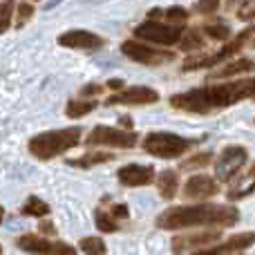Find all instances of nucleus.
I'll return each instance as SVG.
<instances>
[{
    "label": "nucleus",
    "mask_w": 255,
    "mask_h": 255,
    "mask_svg": "<svg viewBox=\"0 0 255 255\" xmlns=\"http://www.w3.org/2000/svg\"><path fill=\"white\" fill-rule=\"evenodd\" d=\"M161 13H163V11H159V9H152V11L148 13V18H150V20H154V18H159Z\"/></svg>",
    "instance_id": "nucleus-38"
},
{
    "label": "nucleus",
    "mask_w": 255,
    "mask_h": 255,
    "mask_svg": "<svg viewBox=\"0 0 255 255\" xmlns=\"http://www.w3.org/2000/svg\"><path fill=\"white\" fill-rule=\"evenodd\" d=\"M202 31L213 40H226L231 36V29L226 25H204Z\"/></svg>",
    "instance_id": "nucleus-28"
},
{
    "label": "nucleus",
    "mask_w": 255,
    "mask_h": 255,
    "mask_svg": "<svg viewBox=\"0 0 255 255\" xmlns=\"http://www.w3.org/2000/svg\"><path fill=\"white\" fill-rule=\"evenodd\" d=\"M119 184L134 188V186H148L154 181V168L152 166H141V163H128V166L119 168L117 172Z\"/></svg>",
    "instance_id": "nucleus-14"
},
{
    "label": "nucleus",
    "mask_w": 255,
    "mask_h": 255,
    "mask_svg": "<svg viewBox=\"0 0 255 255\" xmlns=\"http://www.w3.org/2000/svg\"><path fill=\"white\" fill-rule=\"evenodd\" d=\"M251 45H253V47H255V40H253V43H251Z\"/></svg>",
    "instance_id": "nucleus-41"
},
{
    "label": "nucleus",
    "mask_w": 255,
    "mask_h": 255,
    "mask_svg": "<svg viewBox=\"0 0 255 255\" xmlns=\"http://www.w3.org/2000/svg\"><path fill=\"white\" fill-rule=\"evenodd\" d=\"M79 247L85 255H106V242L101 238H83Z\"/></svg>",
    "instance_id": "nucleus-24"
},
{
    "label": "nucleus",
    "mask_w": 255,
    "mask_h": 255,
    "mask_svg": "<svg viewBox=\"0 0 255 255\" xmlns=\"http://www.w3.org/2000/svg\"><path fill=\"white\" fill-rule=\"evenodd\" d=\"M112 159H115V154L112 152H88V154H83V157H79V159H70L67 163L88 170V168L97 166V163H106V161H112Z\"/></svg>",
    "instance_id": "nucleus-21"
},
{
    "label": "nucleus",
    "mask_w": 255,
    "mask_h": 255,
    "mask_svg": "<svg viewBox=\"0 0 255 255\" xmlns=\"http://www.w3.org/2000/svg\"><path fill=\"white\" fill-rule=\"evenodd\" d=\"M222 238V231H202V233H190V235H179L172 240V253L184 255V253H195L202 249L211 247L213 242Z\"/></svg>",
    "instance_id": "nucleus-11"
},
{
    "label": "nucleus",
    "mask_w": 255,
    "mask_h": 255,
    "mask_svg": "<svg viewBox=\"0 0 255 255\" xmlns=\"http://www.w3.org/2000/svg\"><path fill=\"white\" fill-rule=\"evenodd\" d=\"M217 9H220V0H199L195 4V11L199 13H215Z\"/></svg>",
    "instance_id": "nucleus-32"
},
{
    "label": "nucleus",
    "mask_w": 255,
    "mask_h": 255,
    "mask_svg": "<svg viewBox=\"0 0 255 255\" xmlns=\"http://www.w3.org/2000/svg\"><path fill=\"white\" fill-rule=\"evenodd\" d=\"M99 103L92 101V99H70L65 106V115L70 119H81V117L90 115L92 110H97Z\"/></svg>",
    "instance_id": "nucleus-20"
},
{
    "label": "nucleus",
    "mask_w": 255,
    "mask_h": 255,
    "mask_svg": "<svg viewBox=\"0 0 255 255\" xmlns=\"http://www.w3.org/2000/svg\"><path fill=\"white\" fill-rule=\"evenodd\" d=\"M238 18L244 22L255 20V0H244L242 7L238 9Z\"/></svg>",
    "instance_id": "nucleus-31"
},
{
    "label": "nucleus",
    "mask_w": 255,
    "mask_h": 255,
    "mask_svg": "<svg viewBox=\"0 0 255 255\" xmlns=\"http://www.w3.org/2000/svg\"><path fill=\"white\" fill-rule=\"evenodd\" d=\"M94 217H97V229L103 231V233H117V231H119L117 217L112 215V213H106V211L99 208V211L94 213Z\"/></svg>",
    "instance_id": "nucleus-22"
},
{
    "label": "nucleus",
    "mask_w": 255,
    "mask_h": 255,
    "mask_svg": "<svg viewBox=\"0 0 255 255\" xmlns=\"http://www.w3.org/2000/svg\"><path fill=\"white\" fill-rule=\"evenodd\" d=\"M103 92V85H99V83H92V85H85L83 88V99H90V97H94V94H101Z\"/></svg>",
    "instance_id": "nucleus-33"
},
{
    "label": "nucleus",
    "mask_w": 255,
    "mask_h": 255,
    "mask_svg": "<svg viewBox=\"0 0 255 255\" xmlns=\"http://www.w3.org/2000/svg\"><path fill=\"white\" fill-rule=\"evenodd\" d=\"M253 34H255V25L247 27V29L242 31V34H238L229 45H224V47H222L220 52L208 54V56H195V58H188V61L184 63V67H181V70H184V72H193V70H199V67H213L215 63H226L229 58H233L235 54H238L240 49H242L244 45H247L249 40H251V36H253Z\"/></svg>",
    "instance_id": "nucleus-5"
},
{
    "label": "nucleus",
    "mask_w": 255,
    "mask_h": 255,
    "mask_svg": "<svg viewBox=\"0 0 255 255\" xmlns=\"http://www.w3.org/2000/svg\"><path fill=\"white\" fill-rule=\"evenodd\" d=\"M247 161H249V150L244 145H229V148L222 150L220 159L215 161V177L220 181H231L242 170Z\"/></svg>",
    "instance_id": "nucleus-9"
},
{
    "label": "nucleus",
    "mask_w": 255,
    "mask_h": 255,
    "mask_svg": "<svg viewBox=\"0 0 255 255\" xmlns=\"http://www.w3.org/2000/svg\"><path fill=\"white\" fill-rule=\"evenodd\" d=\"M213 161V152H195L190 159L181 163V170H195V168H204Z\"/></svg>",
    "instance_id": "nucleus-27"
},
{
    "label": "nucleus",
    "mask_w": 255,
    "mask_h": 255,
    "mask_svg": "<svg viewBox=\"0 0 255 255\" xmlns=\"http://www.w3.org/2000/svg\"><path fill=\"white\" fill-rule=\"evenodd\" d=\"M255 72V61L253 58H238V61H226L220 70H215L211 74V81L217 79H231V76H240V74H249Z\"/></svg>",
    "instance_id": "nucleus-17"
},
{
    "label": "nucleus",
    "mask_w": 255,
    "mask_h": 255,
    "mask_svg": "<svg viewBox=\"0 0 255 255\" xmlns=\"http://www.w3.org/2000/svg\"><path fill=\"white\" fill-rule=\"evenodd\" d=\"M85 145H110V148H134L136 134L132 130L112 126H97L85 136Z\"/></svg>",
    "instance_id": "nucleus-7"
},
{
    "label": "nucleus",
    "mask_w": 255,
    "mask_h": 255,
    "mask_svg": "<svg viewBox=\"0 0 255 255\" xmlns=\"http://www.w3.org/2000/svg\"><path fill=\"white\" fill-rule=\"evenodd\" d=\"M251 193H255V163L244 172V177L238 181V184H233V188H229L226 197H229L231 202H238V199L249 197Z\"/></svg>",
    "instance_id": "nucleus-18"
},
{
    "label": "nucleus",
    "mask_w": 255,
    "mask_h": 255,
    "mask_svg": "<svg viewBox=\"0 0 255 255\" xmlns=\"http://www.w3.org/2000/svg\"><path fill=\"white\" fill-rule=\"evenodd\" d=\"M157 186H159V195L163 199H172L177 195V188H179V175H177V170H163L157 177Z\"/></svg>",
    "instance_id": "nucleus-19"
},
{
    "label": "nucleus",
    "mask_w": 255,
    "mask_h": 255,
    "mask_svg": "<svg viewBox=\"0 0 255 255\" xmlns=\"http://www.w3.org/2000/svg\"><path fill=\"white\" fill-rule=\"evenodd\" d=\"M16 11H18L16 27H22L27 20H31V18H34V7H31L29 2H20V4L16 7Z\"/></svg>",
    "instance_id": "nucleus-30"
},
{
    "label": "nucleus",
    "mask_w": 255,
    "mask_h": 255,
    "mask_svg": "<svg viewBox=\"0 0 255 255\" xmlns=\"http://www.w3.org/2000/svg\"><path fill=\"white\" fill-rule=\"evenodd\" d=\"M159 101V92L145 85H136V88L119 90L117 94H112L108 99V106H150V103Z\"/></svg>",
    "instance_id": "nucleus-12"
},
{
    "label": "nucleus",
    "mask_w": 255,
    "mask_h": 255,
    "mask_svg": "<svg viewBox=\"0 0 255 255\" xmlns=\"http://www.w3.org/2000/svg\"><path fill=\"white\" fill-rule=\"evenodd\" d=\"M220 193V186L213 177L208 175H193L188 177L184 186V197L186 199H208V197H215Z\"/></svg>",
    "instance_id": "nucleus-15"
},
{
    "label": "nucleus",
    "mask_w": 255,
    "mask_h": 255,
    "mask_svg": "<svg viewBox=\"0 0 255 255\" xmlns=\"http://www.w3.org/2000/svg\"><path fill=\"white\" fill-rule=\"evenodd\" d=\"M204 31H199V29H190L186 36H181V49L184 52H190V49H202L204 45Z\"/></svg>",
    "instance_id": "nucleus-25"
},
{
    "label": "nucleus",
    "mask_w": 255,
    "mask_h": 255,
    "mask_svg": "<svg viewBox=\"0 0 255 255\" xmlns=\"http://www.w3.org/2000/svg\"><path fill=\"white\" fill-rule=\"evenodd\" d=\"M184 36V27L181 25H163V22H152L145 20L139 27H134V38L139 40H148L154 45H175L181 40Z\"/></svg>",
    "instance_id": "nucleus-6"
},
{
    "label": "nucleus",
    "mask_w": 255,
    "mask_h": 255,
    "mask_svg": "<svg viewBox=\"0 0 255 255\" xmlns=\"http://www.w3.org/2000/svg\"><path fill=\"white\" fill-rule=\"evenodd\" d=\"M163 16L168 18L170 22H175V25H179V22H184V20H188V9H184V7H179V4H175V7H170V9H166L163 11Z\"/></svg>",
    "instance_id": "nucleus-29"
},
{
    "label": "nucleus",
    "mask_w": 255,
    "mask_h": 255,
    "mask_svg": "<svg viewBox=\"0 0 255 255\" xmlns=\"http://www.w3.org/2000/svg\"><path fill=\"white\" fill-rule=\"evenodd\" d=\"M13 11H16V2H13V0H2V2H0V34H4V31L11 27Z\"/></svg>",
    "instance_id": "nucleus-26"
},
{
    "label": "nucleus",
    "mask_w": 255,
    "mask_h": 255,
    "mask_svg": "<svg viewBox=\"0 0 255 255\" xmlns=\"http://www.w3.org/2000/svg\"><path fill=\"white\" fill-rule=\"evenodd\" d=\"M58 43L70 49H99V47H103L106 40H103L101 36L92 34V31L72 29V31H65V34L58 36Z\"/></svg>",
    "instance_id": "nucleus-16"
},
{
    "label": "nucleus",
    "mask_w": 255,
    "mask_h": 255,
    "mask_svg": "<svg viewBox=\"0 0 255 255\" xmlns=\"http://www.w3.org/2000/svg\"><path fill=\"white\" fill-rule=\"evenodd\" d=\"M240 211L235 206L220 204H195V206H170L157 217V226L163 231H181L195 226H235Z\"/></svg>",
    "instance_id": "nucleus-2"
},
{
    "label": "nucleus",
    "mask_w": 255,
    "mask_h": 255,
    "mask_svg": "<svg viewBox=\"0 0 255 255\" xmlns=\"http://www.w3.org/2000/svg\"><path fill=\"white\" fill-rule=\"evenodd\" d=\"M255 244V233L247 231V233H240V235H233L231 240L222 244H215V247H206L202 251H195V253H188V255H233V253H240L244 249L253 247Z\"/></svg>",
    "instance_id": "nucleus-13"
},
{
    "label": "nucleus",
    "mask_w": 255,
    "mask_h": 255,
    "mask_svg": "<svg viewBox=\"0 0 255 255\" xmlns=\"http://www.w3.org/2000/svg\"><path fill=\"white\" fill-rule=\"evenodd\" d=\"M38 229H40V233L43 235H56V229H54L52 222H40Z\"/></svg>",
    "instance_id": "nucleus-35"
},
{
    "label": "nucleus",
    "mask_w": 255,
    "mask_h": 255,
    "mask_svg": "<svg viewBox=\"0 0 255 255\" xmlns=\"http://www.w3.org/2000/svg\"><path fill=\"white\" fill-rule=\"evenodd\" d=\"M121 52L141 65H163V63L175 61V52H170V49H157L150 45H141L136 40H126L121 45Z\"/></svg>",
    "instance_id": "nucleus-8"
},
{
    "label": "nucleus",
    "mask_w": 255,
    "mask_h": 255,
    "mask_svg": "<svg viewBox=\"0 0 255 255\" xmlns=\"http://www.w3.org/2000/svg\"><path fill=\"white\" fill-rule=\"evenodd\" d=\"M2 217H4V208L0 206V224H2Z\"/></svg>",
    "instance_id": "nucleus-39"
},
{
    "label": "nucleus",
    "mask_w": 255,
    "mask_h": 255,
    "mask_svg": "<svg viewBox=\"0 0 255 255\" xmlns=\"http://www.w3.org/2000/svg\"><path fill=\"white\" fill-rule=\"evenodd\" d=\"M83 139V130L79 126L74 128H65V130H49V132H40V134L31 136L29 139V152L34 154L40 161L54 159L58 154L67 152V150L76 148Z\"/></svg>",
    "instance_id": "nucleus-3"
},
{
    "label": "nucleus",
    "mask_w": 255,
    "mask_h": 255,
    "mask_svg": "<svg viewBox=\"0 0 255 255\" xmlns=\"http://www.w3.org/2000/svg\"><path fill=\"white\" fill-rule=\"evenodd\" d=\"M16 247L36 255H76V249L70 247V244L52 242V240L38 238V235H22V238H18Z\"/></svg>",
    "instance_id": "nucleus-10"
},
{
    "label": "nucleus",
    "mask_w": 255,
    "mask_h": 255,
    "mask_svg": "<svg viewBox=\"0 0 255 255\" xmlns=\"http://www.w3.org/2000/svg\"><path fill=\"white\" fill-rule=\"evenodd\" d=\"M22 213H25V215H29V217H45L49 213V206L43 202V199L29 197L25 202V206H22Z\"/></svg>",
    "instance_id": "nucleus-23"
},
{
    "label": "nucleus",
    "mask_w": 255,
    "mask_h": 255,
    "mask_svg": "<svg viewBox=\"0 0 255 255\" xmlns=\"http://www.w3.org/2000/svg\"><path fill=\"white\" fill-rule=\"evenodd\" d=\"M108 88H110V90H124V88H126V81H121V79H110V81H108Z\"/></svg>",
    "instance_id": "nucleus-36"
},
{
    "label": "nucleus",
    "mask_w": 255,
    "mask_h": 255,
    "mask_svg": "<svg viewBox=\"0 0 255 255\" xmlns=\"http://www.w3.org/2000/svg\"><path fill=\"white\" fill-rule=\"evenodd\" d=\"M193 145H195L193 139H186V136L175 134V132H150L143 139L141 148L159 159H179Z\"/></svg>",
    "instance_id": "nucleus-4"
},
{
    "label": "nucleus",
    "mask_w": 255,
    "mask_h": 255,
    "mask_svg": "<svg viewBox=\"0 0 255 255\" xmlns=\"http://www.w3.org/2000/svg\"><path fill=\"white\" fill-rule=\"evenodd\" d=\"M31 2H36V0H31Z\"/></svg>",
    "instance_id": "nucleus-42"
},
{
    "label": "nucleus",
    "mask_w": 255,
    "mask_h": 255,
    "mask_svg": "<svg viewBox=\"0 0 255 255\" xmlns=\"http://www.w3.org/2000/svg\"><path fill=\"white\" fill-rule=\"evenodd\" d=\"M0 255H2V247H0Z\"/></svg>",
    "instance_id": "nucleus-40"
},
{
    "label": "nucleus",
    "mask_w": 255,
    "mask_h": 255,
    "mask_svg": "<svg viewBox=\"0 0 255 255\" xmlns=\"http://www.w3.org/2000/svg\"><path fill=\"white\" fill-rule=\"evenodd\" d=\"M242 99L255 101V79L224 81V83H213L175 94L170 97V108L181 112H193V115H208L213 110L235 106Z\"/></svg>",
    "instance_id": "nucleus-1"
},
{
    "label": "nucleus",
    "mask_w": 255,
    "mask_h": 255,
    "mask_svg": "<svg viewBox=\"0 0 255 255\" xmlns=\"http://www.w3.org/2000/svg\"><path fill=\"white\" fill-rule=\"evenodd\" d=\"M132 126H134V121L130 119V117H119V128H124V130H132Z\"/></svg>",
    "instance_id": "nucleus-37"
},
{
    "label": "nucleus",
    "mask_w": 255,
    "mask_h": 255,
    "mask_svg": "<svg viewBox=\"0 0 255 255\" xmlns=\"http://www.w3.org/2000/svg\"><path fill=\"white\" fill-rule=\"evenodd\" d=\"M112 215L126 220V217H128V206H126V204H115V206H112Z\"/></svg>",
    "instance_id": "nucleus-34"
}]
</instances>
